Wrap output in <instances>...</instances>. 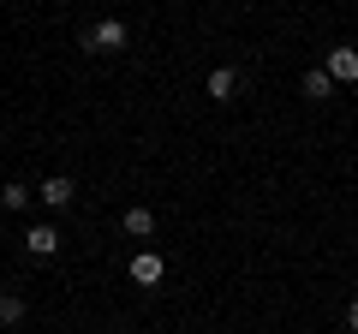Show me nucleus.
I'll list each match as a JSON object with an SVG mask.
<instances>
[{"mask_svg": "<svg viewBox=\"0 0 358 334\" xmlns=\"http://www.w3.org/2000/svg\"><path fill=\"white\" fill-rule=\"evenodd\" d=\"M126 36H131V30L120 24V18H102L96 30H84V48L90 54H120V48H126Z\"/></svg>", "mask_w": 358, "mask_h": 334, "instance_id": "1", "label": "nucleus"}, {"mask_svg": "<svg viewBox=\"0 0 358 334\" xmlns=\"http://www.w3.org/2000/svg\"><path fill=\"white\" fill-rule=\"evenodd\" d=\"M322 72L334 78V84H358V48H329V66Z\"/></svg>", "mask_w": 358, "mask_h": 334, "instance_id": "2", "label": "nucleus"}, {"mask_svg": "<svg viewBox=\"0 0 358 334\" xmlns=\"http://www.w3.org/2000/svg\"><path fill=\"white\" fill-rule=\"evenodd\" d=\"M42 203H48V209H66V203H72V197H78V185L72 180H60V173H54V180H42Z\"/></svg>", "mask_w": 358, "mask_h": 334, "instance_id": "3", "label": "nucleus"}, {"mask_svg": "<svg viewBox=\"0 0 358 334\" xmlns=\"http://www.w3.org/2000/svg\"><path fill=\"white\" fill-rule=\"evenodd\" d=\"M209 96H215V102H233V96H239V72H233V66H215V72H209Z\"/></svg>", "mask_w": 358, "mask_h": 334, "instance_id": "4", "label": "nucleus"}, {"mask_svg": "<svg viewBox=\"0 0 358 334\" xmlns=\"http://www.w3.org/2000/svg\"><path fill=\"white\" fill-rule=\"evenodd\" d=\"M24 251H30V257H54V251H60V233H54V227H30L24 233Z\"/></svg>", "mask_w": 358, "mask_h": 334, "instance_id": "5", "label": "nucleus"}, {"mask_svg": "<svg viewBox=\"0 0 358 334\" xmlns=\"http://www.w3.org/2000/svg\"><path fill=\"white\" fill-rule=\"evenodd\" d=\"M131 281L155 286V281H162V257H155V251H138V257H131Z\"/></svg>", "mask_w": 358, "mask_h": 334, "instance_id": "6", "label": "nucleus"}, {"mask_svg": "<svg viewBox=\"0 0 358 334\" xmlns=\"http://www.w3.org/2000/svg\"><path fill=\"white\" fill-rule=\"evenodd\" d=\"M126 233H131V239H150V233H155V215H150V209H126Z\"/></svg>", "mask_w": 358, "mask_h": 334, "instance_id": "7", "label": "nucleus"}, {"mask_svg": "<svg viewBox=\"0 0 358 334\" xmlns=\"http://www.w3.org/2000/svg\"><path fill=\"white\" fill-rule=\"evenodd\" d=\"M305 96H310V102H322V96H334V78L322 72V66H317V72H305Z\"/></svg>", "mask_w": 358, "mask_h": 334, "instance_id": "8", "label": "nucleus"}, {"mask_svg": "<svg viewBox=\"0 0 358 334\" xmlns=\"http://www.w3.org/2000/svg\"><path fill=\"white\" fill-rule=\"evenodd\" d=\"M0 322H6V328H18V322H24V298H13V293L0 298Z\"/></svg>", "mask_w": 358, "mask_h": 334, "instance_id": "9", "label": "nucleus"}, {"mask_svg": "<svg viewBox=\"0 0 358 334\" xmlns=\"http://www.w3.org/2000/svg\"><path fill=\"white\" fill-rule=\"evenodd\" d=\"M0 203H6V209H24V203H30V185H6V191H0Z\"/></svg>", "mask_w": 358, "mask_h": 334, "instance_id": "10", "label": "nucleus"}, {"mask_svg": "<svg viewBox=\"0 0 358 334\" xmlns=\"http://www.w3.org/2000/svg\"><path fill=\"white\" fill-rule=\"evenodd\" d=\"M346 322H352V334H358V298H352V310H346Z\"/></svg>", "mask_w": 358, "mask_h": 334, "instance_id": "11", "label": "nucleus"}, {"mask_svg": "<svg viewBox=\"0 0 358 334\" xmlns=\"http://www.w3.org/2000/svg\"><path fill=\"white\" fill-rule=\"evenodd\" d=\"M0 298H6V281H0Z\"/></svg>", "mask_w": 358, "mask_h": 334, "instance_id": "12", "label": "nucleus"}]
</instances>
